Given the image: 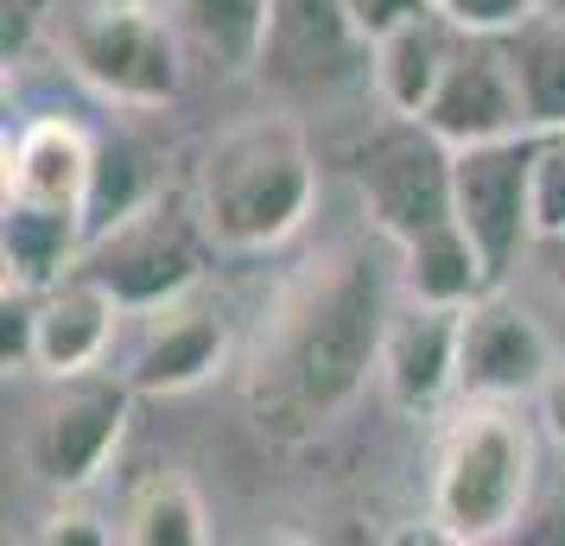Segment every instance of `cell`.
Returning a JSON list of instances; mask_svg holds the SVG:
<instances>
[{"mask_svg":"<svg viewBox=\"0 0 565 546\" xmlns=\"http://www.w3.org/2000/svg\"><path fill=\"white\" fill-rule=\"evenodd\" d=\"M553 280H559V292H565V242H553Z\"/></svg>","mask_w":565,"mask_h":546,"instance_id":"cell-27","label":"cell"},{"mask_svg":"<svg viewBox=\"0 0 565 546\" xmlns=\"http://www.w3.org/2000/svg\"><path fill=\"white\" fill-rule=\"evenodd\" d=\"M64 71L108 108H166L184 89V39L153 0H83L52 20Z\"/></svg>","mask_w":565,"mask_h":546,"instance_id":"cell-5","label":"cell"},{"mask_svg":"<svg viewBox=\"0 0 565 546\" xmlns=\"http://www.w3.org/2000/svg\"><path fill=\"white\" fill-rule=\"evenodd\" d=\"M514 71H521V103L527 133H565V20L540 13L534 26L514 32Z\"/></svg>","mask_w":565,"mask_h":546,"instance_id":"cell-19","label":"cell"},{"mask_svg":"<svg viewBox=\"0 0 565 546\" xmlns=\"http://www.w3.org/2000/svg\"><path fill=\"white\" fill-rule=\"evenodd\" d=\"M318 204V153L299 115H242L198 159L191 210L216 255H267L306 229Z\"/></svg>","mask_w":565,"mask_h":546,"instance_id":"cell-2","label":"cell"},{"mask_svg":"<svg viewBox=\"0 0 565 546\" xmlns=\"http://www.w3.org/2000/svg\"><path fill=\"white\" fill-rule=\"evenodd\" d=\"M438 13L458 39H509L540 20V0H438Z\"/></svg>","mask_w":565,"mask_h":546,"instance_id":"cell-22","label":"cell"},{"mask_svg":"<svg viewBox=\"0 0 565 546\" xmlns=\"http://www.w3.org/2000/svg\"><path fill=\"white\" fill-rule=\"evenodd\" d=\"M134 419V382L121 375H64L20 426V464L52 495H83L121 451Z\"/></svg>","mask_w":565,"mask_h":546,"instance_id":"cell-6","label":"cell"},{"mask_svg":"<svg viewBox=\"0 0 565 546\" xmlns=\"http://www.w3.org/2000/svg\"><path fill=\"white\" fill-rule=\"evenodd\" d=\"M394 324L382 267L362 248L311 255L280 299L267 306L255 350H248V419L260 439L306 445L331 432L382 375V343Z\"/></svg>","mask_w":565,"mask_h":546,"instance_id":"cell-1","label":"cell"},{"mask_svg":"<svg viewBox=\"0 0 565 546\" xmlns=\"http://www.w3.org/2000/svg\"><path fill=\"white\" fill-rule=\"evenodd\" d=\"M204 248H210V235L198 223V210L184 216L179 204H166L153 191L147 204H134L128 216H115L108 229L89 235L77 274L103 280L128 312H153V306H172V299H184L198 287Z\"/></svg>","mask_w":565,"mask_h":546,"instance_id":"cell-8","label":"cell"},{"mask_svg":"<svg viewBox=\"0 0 565 546\" xmlns=\"http://www.w3.org/2000/svg\"><path fill=\"white\" fill-rule=\"evenodd\" d=\"M521 540L534 546H565V477L553 483V490L540 495L534 508H527V521H521Z\"/></svg>","mask_w":565,"mask_h":546,"instance_id":"cell-25","label":"cell"},{"mask_svg":"<svg viewBox=\"0 0 565 546\" xmlns=\"http://www.w3.org/2000/svg\"><path fill=\"white\" fill-rule=\"evenodd\" d=\"M534 140L540 133H509V140H483V147H458L451 153V191H458V223L470 229L477 255L489 267V287H502L527 242H534Z\"/></svg>","mask_w":565,"mask_h":546,"instance_id":"cell-9","label":"cell"},{"mask_svg":"<svg viewBox=\"0 0 565 546\" xmlns=\"http://www.w3.org/2000/svg\"><path fill=\"white\" fill-rule=\"evenodd\" d=\"M540 426H546V439L565 451V368H553V382L540 388Z\"/></svg>","mask_w":565,"mask_h":546,"instance_id":"cell-26","label":"cell"},{"mask_svg":"<svg viewBox=\"0 0 565 546\" xmlns=\"http://www.w3.org/2000/svg\"><path fill=\"white\" fill-rule=\"evenodd\" d=\"M121 312H128V306H121L103 280H89V274L57 280L52 292H39V363L32 368H39L45 382L103 368Z\"/></svg>","mask_w":565,"mask_h":546,"instance_id":"cell-15","label":"cell"},{"mask_svg":"<svg viewBox=\"0 0 565 546\" xmlns=\"http://www.w3.org/2000/svg\"><path fill=\"white\" fill-rule=\"evenodd\" d=\"M458 312L463 306H426V299L394 312L382 343V388L401 414L419 419L458 394Z\"/></svg>","mask_w":565,"mask_h":546,"instance_id":"cell-14","label":"cell"},{"mask_svg":"<svg viewBox=\"0 0 565 546\" xmlns=\"http://www.w3.org/2000/svg\"><path fill=\"white\" fill-rule=\"evenodd\" d=\"M445 13H426V20H407L387 39H375L369 52V83H375V103L401 121H419L433 108L438 83H445V64H451V39H445Z\"/></svg>","mask_w":565,"mask_h":546,"instance_id":"cell-17","label":"cell"},{"mask_svg":"<svg viewBox=\"0 0 565 546\" xmlns=\"http://www.w3.org/2000/svg\"><path fill=\"white\" fill-rule=\"evenodd\" d=\"M153 197V172L134 147H108L96 140V179H89V235L108 229L115 216H128L134 204Z\"/></svg>","mask_w":565,"mask_h":546,"instance_id":"cell-20","label":"cell"},{"mask_svg":"<svg viewBox=\"0 0 565 546\" xmlns=\"http://www.w3.org/2000/svg\"><path fill=\"white\" fill-rule=\"evenodd\" d=\"M356 191H362L369 223H375L401 255L463 229L458 191H451V147H445L426 121H401V115H394V128H382L362 147Z\"/></svg>","mask_w":565,"mask_h":546,"instance_id":"cell-7","label":"cell"},{"mask_svg":"<svg viewBox=\"0 0 565 546\" xmlns=\"http://www.w3.org/2000/svg\"><path fill=\"white\" fill-rule=\"evenodd\" d=\"M350 7V20H356V32L375 45V39H387L394 26H407V20H426V13H438V0H343Z\"/></svg>","mask_w":565,"mask_h":546,"instance_id":"cell-24","label":"cell"},{"mask_svg":"<svg viewBox=\"0 0 565 546\" xmlns=\"http://www.w3.org/2000/svg\"><path fill=\"white\" fill-rule=\"evenodd\" d=\"M527 197H534V242H565V133H540L534 140V179H527Z\"/></svg>","mask_w":565,"mask_h":546,"instance_id":"cell-21","label":"cell"},{"mask_svg":"<svg viewBox=\"0 0 565 546\" xmlns=\"http://www.w3.org/2000/svg\"><path fill=\"white\" fill-rule=\"evenodd\" d=\"M426 128L458 153V147H483V140H509L527 133V103H521V71L514 52L495 39H470L451 52L445 83H438L433 108L419 115Z\"/></svg>","mask_w":565,"mask_h":546,"instance_id":"cell-11","label":"cell"},{"mask_svg":"<svg viewBox=\"0 0 565 546\" xmlns=\"http://www.w3.org/2000/svg\"><path fill=\"white\" fill-rule=\"evenodd\" d=\"M39 540H45V546H108V540H121V527H103L89 508H77V502L64 495V508H52V515H45Z\"/></svg>","mask_w":565,"mask_h":546,"instance_id":"cell-23","label":"cell"},{"mask_svg":"<svg viewBox=\"0 0 565 546\" xmlns=\"http://www.w3.org/2000/svg\"><path fill=\"white\" fill-rule=\"evenodd\" d=\"M89 179L96 140L71 115H39L7 147V191H0V260L7 292H52L77 274L89 248Z\"/></svg>","mask_w":565,"mask_h":546,"instance_id":"cell-3","label":"cell"},{"mask_svg":"<svg viewBox=\"0 0 565 546\" xmlns=\"http://www.w3.org/2000/svg\"><path fill=\"white\" fill-rule=\"evenodd\" d=\"M540 13H546V20H565V0H540Z\"/></svg>","mask_w":565,"mask_h":546,"instance_id":"cell-28","label":"cell"},{"mask_svg":"<svg viewBox=\"0 0 565 546\" xmlns=\"http://www.w3.org/2000/svg\"><path fill=\"white\" fill-rule=\"evenodd\" d=\"M553 338L502 287L477 292L458 312V394L463 400H540L553 382Z\"/></svg>","mask_w":565,"mask_h":546,"instance_id":"cell-10","label":"cell"},{"mask_svg":"<svg viewBox=\"0 0 565 546\" xmlns=\"http://www.w3.org/2000/svg\"><path fill=\"white\" fill-rule=\"evenodd\" d=\"M172 26L184 39V57L210 77H248L267 57L274 0H166Z\"/></svg>","mask_w":565,"mask_h":546,"instance_id":"cell-16","label":"cell"},{"mask_svg":"<svg viewBox=\"0 0 565 546\" xmlns=\"http://www.w3.org/2000/svg\"><path fill=\"white\" fill-rule=\"evenodd\" d=\"M540 483V439L521 400H463L433 458V534L489 546L521 534Z\"/></svg>","mask_w":565,"mask_h":546,"instance_id":"cell-4","label":"cell"},{"mask_svg":"<svg viewBox=\"0 0 565 546\" xmlns=\"http://www.w3.org/2000/svg\"><path fill=\"white\" fill-rule=\"evenodd\" d=\"M369 52L375 45L356 32L343 0H274L260 71L292 89H337L343 77H356V57Z\"/></svg>","mask_w":565,"mask_h":546,"instance_id":"cell-12","label":"cell"},{"mask_svg":"<svg viewBox=\"0 0 565 546\" xmlns=\"http://www.w3.org/2000/svg\"><path fill=\"white\" fill-rule=\"evenodd\" d=\"M230 363V324L216 306H191V299H172V306H153L147 312V331L128 356V382L134 394H191L204 388L216 368Z\"/></svg>","mask_w":565,"mask_h":546,"instance_id":"cell-13","label":"cell"},{"mask_svg":"<svg viewBox=\"0 0 565 546\" xmlns=\"http://www.w3.org/2000/svg\"><path fill=\"white\" fill-rule=\"evenodd\" d=\"M121 540L128 546H204L210 508L184 470H153L140 477L121 502Z\"/></svg>","mask_w":565,"mask_h":546,"instance_id":"cell-18","label":"cell"}]
</instances>
